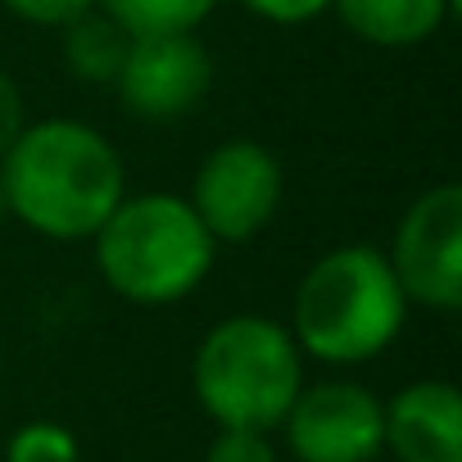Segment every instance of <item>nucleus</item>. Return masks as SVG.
<instances>
[{
	"instance_id": "1",
	"label": "nucleus",
	"mask_w": 462,
	"mask_h": 462,
	"mask_svg": "<svg viewBox=\"0 0 462 462\" xmlns=\"http://www.w3.org/2000/svg\"><path fill=\"white\" fill-rule=\"evenodd\" d=\"M0 190L10 217L46 241H91L127 195L118 145L78 118L28 123L0 154Z\"/></svg>"
},
{
	"instance_id": "2",
	"label": "nucleus",
	"mask_w": 462,
	"mask_h": 462,
	"mask_svg": "<svg viewBox=\"0 0 462 462\" xmlns=\"http://www.w3.org/2000/svg\"><path fill=\"white\" fill-rule=\"evenodd\" d=\"M408 295L376 245H336L309 263L291 304V336L304 358L358 367L381 358L408 322Z\"/></svg>"
},
{
	"instance_id": "3",
	"label": "nucleus",
	"mask_w": 462,
	"mask_h": 462,
	"mask_svg": "<svg viewBox=\"0 0 462 462\" xmlns=\"http://www.w3.org/2000/svg\"><path fill=\"white\" fill-rule=\"evenodd\" d=\"M91 245L105 286L136 309L190 300L217 259V241L204 231L186 195L168 190L123 195Z\"/></svg>"
},
{
	"instance_id": "4",
	"label": "nucleus",
	"mask_w": 462,
	"mask_h": 462,
	"mask_svg": "<svg viewBox=\"0 0 462 462\" xmlns=\"http://www.w3.org/2000/svg\"><path fill=\"white\" fill-rule=\"evenodd\" d=\"M304 385V354L277 318L231 313L204 331L190 358L195 403L217 426L277 430Z\"/></svg>"
},
{
	"instance_id": "5",
	"label": "nucleus",
	"mask_w": 462,
	"mask_h": 462,
	"mask_svg": "<svg viewBox=\"0 0 462 462\" xmlns=\"http://www.w3.org/2000/svg\"><path fill=\"white\" fill-rule=\"evenodd\" d=\"M282 199H286L282 159L250 136L213 145L199 159L190 177V195H186V204L195 208V217L204 222V231L217 245L254 241L259 231L273 226Z\"/></svg>"
},
{
	"instance_id": "6",
	"label": "nucleus",
	"mask_w": 462,
	"mask_h": 462,
	"mask_svg": "<svg viewBox=\"0 0 462 462\" xmlns=\"http://www.w3.org/2000/svg\"><path fill=\"white\" fill-rule=\"evenodd\" d=\"M385 259L408 304L435 313L462 309V186L457 181H439L403 208Z\"/></svg>"
},
{
	"instance_id": "7",
	"label": "nucleus",
	"mask_w": 462,
	"mask_h": 462,
	"mask_svg": "<svg viewBox=\"0 0 462 462\" xmlns=\"http://www.w3.org/2000/svg\"><path fill=\"white\" fill-rule=\"evenodd\" d=\"M277 430H286L295 462H376L385 453V399L349 376L304 381Z\"/></svg>"
},
{
	"instance_id": "8",
	"label": "nucleus",
	"mask_w": 462,
	"mask_h": 462,
	"mask_svg": "<svg viewBox=\"0 0 462 462\" xmlns=\"http://www.w3.org/2000/svg\"><path fill=\"white\" fill-rule=\"evenodd\" d=\"M213 87V55L195 32L132 37L127 60L114 78L118 105L141 123L186 118Z\"/></svg>"
},
{
	"instance_id": "9",
	"label": "nucleus",
	"mask_w": 462,
	"mask_h": 462,
	"mask_svg": "<svg viewBox=\"0 0 462 462\" xmlns=\"http://www.w3.org/2000/svg\"><path fill=\"white\" fill-rule=\"evenodd\" d=\"M385 448L399 462H462V394L453 381H408L385 399Z\"/></svg>"
},
{
	"instance_id": "10",
	"label": "nucleus",
	"mask_w": 462,
	"mask_h": 462,
	"mask_svg": "<svg viewBox=\"0 0 462 462\" xmlns=\"http://www.w3.org/2000/svg\"><path fill=\"white\" fill-rule=\"evenodd\" d=\"M453 0H331V14L376 51L426 46L448 23Z\"/></svg>"
},
{
	"instance_id": "11",
	"label": "nucleus",
	"mask_w": 462,
	"mask_h": 462,
	"mask_svg": "<svg viewBox=\"0 0 462 462\" xmlns=\"http://www.w3.org/2000/svg\"><path fill=\"white\" fill-rule=\"evenodd\" d=\"M60 32H64L60 46H64L69 73H73L78 82H87V87H114V78H118V69H123V60H127L132 32H127L114 14H105L100 5L87 10V14H78V19L64 23Z\"/></svg>"
},
{
	"instance_id": "12",
	"label": "nucleus",
	"mask_w": 462,
	"mask_h": 462,
	"mask_svg": "<svg viewBox=\"0 0 462 462\" xmlns=\"http://www.w3.org/2000/svg\"><path fill=\"white\" fill-rule=\"evenodd\" d=\"M222 0H100V10L114 14L132 37L154 32H195Z\"/></svg>"
},
{
	"instance_id": "13",
	"label": "nucleus",
	"mask_w": 462,
	"mask_h": 462,
	"mask_svg": "<svg viewBox=\"0 0 462 462\" xmlns=\"http://www.w3.org/2000/svg\"><path fill=\"white\" fill-rule=\"evenodd\" d=\"M5 462H82V448H78V435L69 426L37 417L10 435Z\"/></svg>"
},
{
	"instance_id": "14",
	"label": "nucleus",
	"mask_w": 462,
	"mask_h": 462,
	"mask_svg": "<svg viewBox=\"0 0 462 462\" xmlns=\"http://www.w3.org/2000/svg\"><path fill=\"white\" fill-rule=\"evenodd\" d=\"M204 462H282L273 430H241V426H217Z\"/></svg>"
},
{
	"instance_id": "15",
	"label": "nucleus",
	"mask_w": 462,
	"mask_h": 462,
	"mask_svg": "<svg viewBox=\"0 0 462 462\" xmlns=\"http://www.w3.org/2000/svg\"><path fill=\"white\" fill-rule=\"evenodd\" d=\"M14 19H23V23H32V28H64V23H73L78 14H87V10H96L100 0H0Z\"/></svg>"
},
{
	"instance_id": "16",
	"label": "nucleus",
	"mask_w": 462,
	"mask_h": 462,
	"mask_svg": "<svg viewBox=\"0 0 462 462\" xmlns=\"http://www.w3.org/2000/svg\"><path fill=\"white\" fill-rule=\"evenodd\" d=\"M241 5L250 14H259L263 23H277V28H300V23L331 14V0H241Z\"/></svg>"
},
{
	"instance_id": "17",
	"label": "nucleus",
	"mask_w": 462,
	"mask_h": 462,
	"mask_svg": "<svg viewBox=\"0 0 462 462\" xmlns=\"http://www.w3.org/2000/svg\"><path fill=\"white\" fill-rule=\"evenodd\" d=\"M28 127V109H23V91L19 82L0 69V154L14 145V136Z\"/></svg>"
},
{
	"instance_id": "18",
	"label": "nucleus",
	"mask_w": 462,
	"mask_h": 462,
	"mask_svg": "<svg viewBox=\"0 0 462 462\" xmlns=\"http://www.w3.org/2000/svg\"><path fill=\"white\" fill-rule=\"evenodd\" d=\"M10 217V208H5V190H0V222H5Z\"/></svg>"
}]
</instances>
